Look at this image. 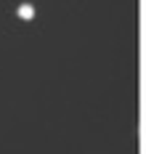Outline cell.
Returning <instances> with one entry per match:
<instances>
[{
  "mask_svg": "<svg viewBox=\"0 0 146 154\" xmlns=\"http://www.w3.org/2000/svg\"><path fill=\"white\" fill-rule=\"evenodd\" d=\"M19 19H24V21L35 19V8L29 5V3H21V5H19Z\"/></svg>",
  "mask_w": 146,
  "mask_h": 154,
  "instance_id": "6da1fadb",
  "label": "cell"
}]
</instances>
